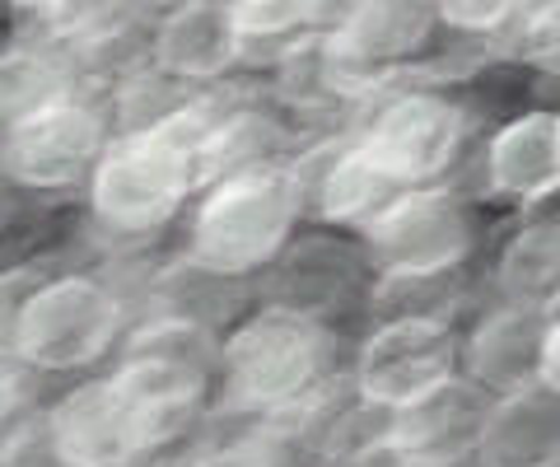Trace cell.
Masks as SVG:
<instances>
[{"instance_id": "19", "label": "cell", "mask_w": 560, "mask_h": 467, "mask_svg": "<svg viewBox=\"0 0 560 467\" xmlns=\"http://www.w3.org/2000/svg\"><path fill=\"white\" fill-rule=\"evenodd\" d=\"M500 281L510 304H551L560 295V224H537V230L518 234L504 253Z\"/></svg>"}, {"instance_id": "5", "label": "cell", "mask_w": 560, "mask_h": 467, "mask_svg": "<svg viewBox=\"0 0 560 467\" xmlns=\"http://www.w3.org/2000/svg\"><path fill=\"white\" fill-rule=\"evenodd\" d=\"M121 332V304L94 276H51L33 285L10 318V351L24 370L75 374L98 365Z\"/></svg>"}, {"instance_id": "2", "label": "cell", "mask_w": 560, "mask_h": 467, "mask_svg": "<svg viewBox=\"0 0 560 467\" xmlns=\"http://www.w3.org/2000/svg\"><path fill=\"white\" fill-rule=\"evenodd\" d=\"M220 388L238 417L294 430L323 407L331 384V332L300 304H271L220 341Z\"/></svg>"}, {"instance_id": "27", "label": "cell", "mask_w": 560, "mask_h": 467, "mask_svg": "<svg viewBox=\"0 0 560 467\" xmlns=\"http://www.w3.org/2000/svg\"><path fill=\"white\" fill-rule=\"evenodd\" d=\"M388 467H416V463H401V458H393V463H388Z\"/></svg>"}, {"instance_id": "21", "label": "cell", "mask_w": 560, "mask_h": 467, "mask_svg": "<svg viewBox=\"0 0 560 467\" xmlns=\"http://www.w3.org/2000/svg\"><path fill=\"white\" fill-rule=\"evenodd\" d=\"M290 444H294V435H285V430L257 425L248 435H234L224 444L201 448L187 467H294Z\"/></svg>"}, {"instance_id": "7", "label": "cell", "mask_w": 560, "mask_h": 467, "mask_svg": "<svg viewBox=\"0 0 560 467\" xmlns=\"http://www.w3.org/2000/svg\"><path fill=\"white\" fill-rule=\"evenodd\" d=\"M103 145H108L103 117L75 98H61L0 131V173L20 187L61 192L90 183Z\"/></svg>"}, {"instance_id": "25", "label": "cell", "mask_w": 560, "mask_h": 467, "mask_svg": "<svg viewBox=\"0 0 560 467\" xmlns=\"http://www.w3.org/2000/svg\"><path fill=\"white\" fill-rule=\"evenodd\" d=\"M537 384L551 388L560 397V318L547 323V337H541V365H537Z\"/></svg>"}, {"instance_id": "14", "label": "cell", "mask_w": 560, "mask_h": 467, "mask_svg": "<svg viewBox=\"0 0 560 467\" xmlns=\"http://www.w3.org/2000/svg\"><path fill=\"white\" fill-rule=\"evenodd\" d=\"M490 187L514 201L551 197L560 187V131L551 113H533L504 127L486 154Z\"/></svg>"}, {"instance_id": "28", "label": "cell", "mask_w": 560, "mask_h": 467, "mask_svg": "<svg viewBox=\"0 0 560 467\" xmlns=\"http://www.w3.org/2000/svg\"><path fill=\"white\" fill-rule=\"evenodd\" d=\"M556 131H560V117H556Z\"/></svg>"}, {"instance_id": "16", "label": "cell", "mask_w": 560, "mask_h": 467, "mask_svg": "<svg viewBox=\"0 0 560 467\" xmlns=\"http://www.w3.org/2000/svg\"><path fill=\"white\" fill-rule=\"evenodd\" d=\"M300 192L304 201L313 197L323 220H341V224H364L388 197H397L401 187H393L383 173L364 160L360 145H346L341 154H331V160L304 178L300 173Z\"/></svg>"}, {"instance_id": "6", "label": "cell", "mask_w": 560, "mask_h": 467, "mask_svg": "<svg viewBox=\"0 0 560 467\" xmlns=\"http://www.w3.org/2000/svg\"><path fill=\"white\" fill-rule=\"evenodd\" d=\"M360 230L378 271H388L393 281H430L458 267L471 244L463 206L440 187H401Z\"/></svg>"}, {"instance_id": "13", "label": "cell", "mask_w": 560, "mask_h": 467, "mask_svg": "<svg viewBox=\"0 0 560 467\" xmlns=\"http://www.w3.org/2000/svg\"><path fill=\"white\" fill-rule=\"evenodd\" d=\"M477 454L486 467H556L560 463V397L551 388H514L481 421Z\"/></svg>"}, {"instance_id": "4", "label": "cell", "mask_w": 560, "mask_h": 467, "mask_svg": "<svg viewBox=\"0 0 560 467\" xmlns=\"http://www.w3.org/2000/svg\"><path fill=\"white\" fill-rule=\"evenodd\" d=\"M220 374V341L187 314H160L136 327L117 355V388L131 397L154 448H164L201 417Z\"/></svg>"}, {"instance_id": "8", "label": "cell", "mask_w": 560, "mask_h": 467, "mask_svg": "<svg viewBox=\"0 0 560 467\" xmlns=\"http://www.w3.org/2000/svg\"><path fill=\"white\" fill-rule=\"evenodd\" d=\"M453 360H458V346H453V332L440 318L401 314L364 341L360 365H355L360 402L374 411L407 407L416 397L448 384Z\"/></svg>"}, {"instance_id": "26", "label": "cell", "mask_w": 560, "mask_h": 467, "mask_svg": "<svg viewBox=\"0 0 560 467\" xmlns=\"http://www.w3.org/2000/svg\"><path fill=\"white\" fill-rule=\"evenodd\" d=\"M10 10H33V14H47V10H57L61 0H5Z\"/></svg>"}, {"instance_id": "3", "label": "cell", "mask_w": 560, "mask_h": 467, "mask_svg": "<svg viewBox=\"0 0 560 467\" xmlns=\"http://www.w3.org/2000/svg\"><path fill=\"white\" fill-rule=\"evenodd\" d=\"M300 215L304 192L294 168L261 160L220 173V178H210V192L191 215L187 262L206 276H220V281L261 271L285 253Z\"/></svg>"}, {"instance_id": "1", "label": "cell", "mask_w": 560, "mask_h": 467, "mask_svg": "<svg viewBox=\"0 0 560 467\" xmlns=\"http://www.w3.org/2000/svg\"><path fill=\"white\" fill-rule=\"evenodd\" d=\"M220 117L215 103L183 98L160 122L113 136L90 173L94 220L121 238L164 230L191 187L206 183V141Z\"/></svg>"}, {"instance_id": "24", "label": "cell", "mask_w": 560, "mask_h": 467, "mask_svg": "<svg viewBox=\"0 0 560 467\" xmlns=\"http://www.w3.org/2000/svg\"><path fill=\"white\" fill-rule=\"evenodd\" d=\"M24 360L10 346H0V430H10L24 407Z\"/></svg>"}, {"instance_id": "18", "label": "cell", "mask_w": 560, "mask_h": 467, "mask_svg": "<svg viewBox=\"0 0 560 467\" xmlns=\"http://www.w3.org/2000/svg\"><path fill=\"white\" fill-rule=\"evenodd\" d=\"M70 98V75L57 57L33 47L0 51V131L24 122V117Z\"/></svg>"}, {"instance_id": "15", "label": "cell", "mask_w": 560, "mask_h": 467, "mask_svg": "<svg viewBox=\"0 0 560 467\" xmlns=\"http://www.w3.org/2000/svg\"><path fill=\"white\" fill-rule=\"evenodd\" d=\"M541 337H547V318L533 304H504L495 308L471 337V374L477 384L490 388H528L537 384L541 365Z\"/></svg>"}, {"instance_id": "17", "label": "cell", "mask_w": 560, "mask_h": 467, "mask_svg": "<svg viewBox=\"0 0 560 467\" xmlns=\"http://www.w3.org/2000/svg\"><path fill=\"white\" fill-rule=\"evenodd\" d=\"M434 20H440L434 0H360L355 14H350L337 33L350 47H360L374 66L388 71L393 61H401L411 47L430 38Z\"/></svg>"}, {"instance_id": "12", "label": "cell", "mask_w": 560, "mask_h": 467, "mask_svg": "<svg viewBox=\"0 0 560 467\" xmlns=\"http://www.w3.org/2000/svg\"><path fill=\"white\" fill-rule=\"evenodd\" d=\"M238 28L230 20V0H178L154 33V61L173 80H215L238 61Z\"/></svg>"}, {"instance_id": "22", "label": "cell", "mask_w": 560, "mask_h": 467, "mask_svg": "<svg viewBox=\"0 0 560 467\" xmlns=\"http://www.w3.org/2000/svg\"><path fill=\"white\" fill-rule=\"evenodd\" d=\"M518 5L523 0H434V14H440L448 28L486 33V28H500Z\"/></svg>"}, {"instance_id": "23", "label": "cell", "mask_w": 560, "mask_h": 467, "mask_svg": "<svg viewBox=\"0 0 560 467\" xmlns=\"http://www.w3.org/2000/svg\"><path fill=\"white\" fill-rule=\"evenodd\" d=\"M0 467H66L61 454L47 440V425H24L10 430L5 448H0Z\"/></svg>"}, {"instance_id": "20", "label": "cell", "mask_w": 560, "mask_h": 467, "mask_svg": "<svg viewBox=\"0 0 560 467\" xmlns=\"http://www.w3.org/2000/svg\"><path fill=\"white\" fill-rule=\"evenodd\" d=\"M238 43H300L294 33L313 24V0H230Z\"/></svg>"}, {"instance_id": "10", "label": "cell", "mask_w": 560, "mask_h": 467, "mask_svg": "<svg viewBox=\"0 0 560 467\" xmlns=\"http://www.w3.org/2000/svg\"><path fill=\"white\" fill-rule=\"evenodd\" d=\"M66 467H136L154 444L117 378H84L43 417Z\"/></svg>"}, {"instance_id": "11", "label": "cell", "mask_w": 560, "mask_h": 467, "mask_svg": "<svg viewBox=\"0 0 560 467\" xmlns=\"http://www.w3.org/2000/svg\"><path fill=\"white\" fill-rule=\"evenodd\" d=\"M486 411L490 402L477 388L448 378L434 393L388 411V454L416 467H448L467 448H477Z\"/></svg>"}, {"instance_id": "9", "label": "cell", "mask_w": 560, "mask_h": 467, "mask_svg": "<svg viewBox=\"0 0 560 467\" xmlns=\"http://www.w3.org/2000/svg\"><path fill=\"white\" fill-rule=\"evenodd\" d=\"M355 145L393 187H425L458 154L463 113L440 94H401L383 103Z\"/></svg>"}]
</instances>
